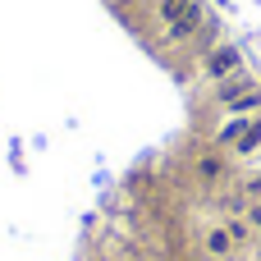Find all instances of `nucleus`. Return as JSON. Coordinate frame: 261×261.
Returning a JSON list of instances; mask_svg holds the SVG:
<instances>
[{
  "label": "nucleus",
  "instance_id": "nucleus-9",
  "mask_svg": "<svg viewBox=\"0 0 261 261\" xmlns=\"http://www.w3.org/2000/svg\"><path fill=\"white\" fill-rule=\"evenodd\" d=\"M229 234H234V243H248L252 225H248V220H229Z\"/></svg>",
  "mask_w": 261,
  "mask_h": 261
},
{
  "label": "nucleus",
  "instance_id": "nucleus-1",
  "mask_svg": "<svg viewBox=\"0 0 261 261\" xmlns=\"http://www.w3.org/2000/svg\"><path fill=\"white\" fill-rule=\"evenodd\" d=\"M243 69V50L239 46H216L211 55H206V78H229V73H239Z\"/></svg>",
  "mask_w": 261,
  "mask_h": 261
},
{
  "label": "nucleus",
  "instance_id": "nucleus-10",
  "mask_svg": "<svg viewBox=\"0 0 261 261\" xmlns=\"http://www.w3.org/2000/svg\"><path fill=\"white\" fill-rule=\"evenodd\" d=\"M248 225H252V229H261V202H252V206H248Z\"/></svg>",
  "mask_w": 261,
  "mask_h": 261
},
{
  "label": "nucleus",
  "instance_id": "nucleus-3",
  "mask_svg": "<svg viewBox=\"0 0 261 261\" xmlns=\"http://www.w3.org/2000/svg\"><path fill=\"white\" fill-rule=\"evenodd\" d=\"M248 87H257V83H252L248 73H229V78H220V83H216V101L225 106V101H234V96H243Z\"/></svg>",
  "mask_w": 261,
  "mask_h": 261
},
{
  "label": "nucleus",
  "instance_id": "nucleus-7",
  "mask_svg": "<svg viewBox=\"0 0 261 261\" xmlns=\"http://www.w3.org/2000/svg\"><path fill=\"white\" fill-rule=\"evenodd\" d=\"M257 147H261V115L252 119V124H248V133H243V138L234 142V151H239V156H252Z\"/></svg>",
  "mask_w": 261,
  "mask_h": 261
},
{
  "label": "nucleus",
  "instance_id": "nucleus-6",
  "mask_svg": "<svg viewBox=\"0 0 261 261\" xmlns=\"http://www.w3.org/2000/svg\"><path fill=\"white\" fill-rule=\"evenodd\" d=\"M225 110H229V115H252V110H261V87H248L243 96L225 101Z\"/></svg>",
  "mask_w": 261,
  "mask_h": 261
},
{
  "label": "nucleus",
  "instance_id": "nucleus-2",
  "mask_svg": "<svg viewBox=\"0 0 261 261\" xmlns=\"http://www.w3.org/2000/svg\"><path fill=\"white\" fill-rule=\"evenodd\" d=\"M197 28H202V5H193L184 18H174V23L165 28V37H170V41H184V37H193Z\"/></svg>",
  "mask_w": 261,
  "mask_h": 261
},
{
  "label": "nucleus",
  "instance_id": "nucleus-4",
  "mask_svg": "<svg viewBox=\"0 0 261 261\" xmlns=\"http://www.w3.org/2000/svg\"><path fill=\"white\" fill-rule=\"evenodd\" d=\"M234 248H239V243H234V234H229V225H216V229L206 234V252H211V257H229Z\"/></svg>",
  "mask_w": 261,
  "mask_h": 261
},
{
  "label": "nucleus",
  "instance_id": "nucleus-8",
  "mask_svg": "<svg viewBox=\"0 0 261 261\" xmlns=\"http://www.w3.org/2000/svg\"><path fill=\"white\" fill-rule=\"evenodd\" d=\"M193 5H197V0H161V18H165V23H174V18H184Z\"/></svg>",
  "mask_w": 261,
  "mask_h": 261
},
{
  "label": "nucleus",
  "instance_id": "nucleus-5",
  "mask_svg": "<svg viewBox=\"0 0 261 261\" xmlns=\"http://www.w3.org/2000/svg\"><path fill=\"white\" fill-rule=\"evenodd\" d=\"M248 124H252L248 115H229V119H225V128L216 133V142H220V147H234V142H239V138L248 133Z\"/></svg>",
  "mask_w": 261,
  "mask_h": 261
}]
</instances>
